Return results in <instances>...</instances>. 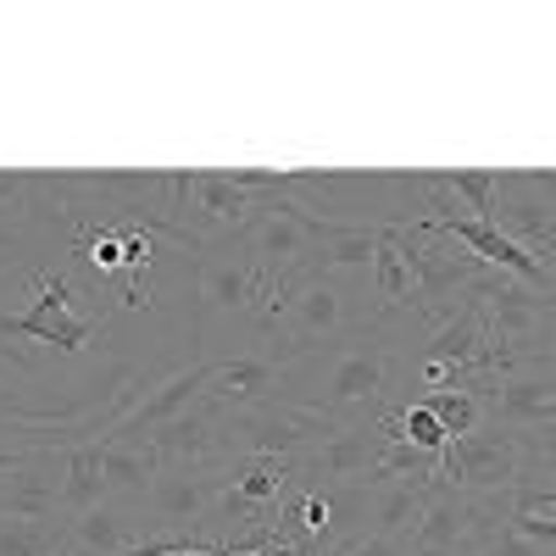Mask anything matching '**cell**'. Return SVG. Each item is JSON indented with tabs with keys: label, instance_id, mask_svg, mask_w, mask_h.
<instances>
[{
	"label": "cell",
	"instance_id": "cell-14",
	"mask_svg": "<svg viewBox=\"0 0 556 556\" xmlns=\"http://www.w3.org/2000/svg\"><path fill=\"white\" fill-rule=\"evenodd\" d=\"M206 379H212V362L195 356L190 367H178V374H167L162 384H151L146 395H134V406L117 417V429L106 440H128V445H146L162 424H173V417H184L201 395H206Z\"/></svg>",
	"mask_w": 556,
	"mask_h": 556
},
{
	"label": "cell",
	"instance_id": "cell-8",
	"mask_svg": "<svg viewBox=\"0 0 556 556\" xmlns=\"http://www.w3.org/2000/svg\"><path fill=\"white\" fill-rule=\"evenodd\" d=\"M73 301H78V278H73L67 267L45 273V278H39V301H34V312H23V317H0V340H39V345L67 351V356L84 351L89 340H96L101 323H96V317H84V312H73Z\"/></svg>",
	"mask_w": 556,
	"mask_h": 556
},
{
	"label": "cell",
	"instance_id": "cell-15",
	"mask_svg": "<svg viewBox=\"0 0 556 556\" xmlns=\"http://www.w3.org/2000/svg\"><path fill=\"white\" fill-rule=\"evenodd\" d=\"M146 540V523H139L134 506L123 501H96L89 513L62 518V556H128Z\"/></svg>",
	"mask_w": 556,
	"mask_h": 556
},
{
	"label": "cell",
	"instance_id": "cell-1",
	"mask_svg": "<svg viewBox=\"0 0 556 556\" xmlns=\"http://www.w3.org/2000/svg\"><path fill=\"white\" fill-rule=\"evenodd\" d=\"M424 340L412 312H390V317H374L367 329H356L351 340L340 345H323L301 362L285 367L278 379V401L290 406H306L329 424L351 429V424H379V417L395 406V390H401V345Z\"/></svg>",
	"mask_w": 556,
	"mask_h": 556
},
{
	"label": "cell",
	"instance_id": "cell-25",
	"mask_svg": "<svg viewBox=\"0 0 556 556\" xmlns=\"http://www.w3.org/2000/svg\"><path fill=\"white\" fill-rule=\"evenodd\" d=\"M445 190H451V201L468 212V217H479V223H490L495 217V190H501V173H445Z\"/></svg>",
	"mask_w": 556,
	"mask_h": 556
},
{
	"label": "cell",
	"instance_id": "cell-19",
	"mask_svg": "<svg viewBox=\"0 0 556 556\" xmlns=\"http://www.w3.org/2000/svg\"><path fill=\"white\" fill-rule=\"evenodd\" d=\"M367 290H374L379 317L417 306V267H412V256L401 251L395 228H379V251H374V267H367Z\"/></svg>",
	"mask_w": 556,
	"mask_h": 556
},
{
	"label": "cell",
	"instance_id": "cell-7",
	"mask_svg": "<svg viewBox=\"0 0 556 556\" xmlns=\"http://www.w3.org/2000/svg\"><path fill=\"white\" fill-rule=\"evenodd\" d=\"M523 479V440L501 424H484L468 440H451L434 462L440 490H468V495H501Z\"/></svg>",
	"mask_w": 556,
	"mask_h": 556
},
{
	"label": "cell",
	"instance_id": "cell-5",
	"mask_svg": "<svg viewBox=\"0 0 556 556\" xmlns=\"http://www.w3.org/2000/svg\"><path fill=\"white\" fill-rule=\"evenodd\" d=\"M228 490V462H162V473L146 501V534H195L217 513Z\"/></svg>",
	"mask_w": 556,
	"mask_h": 556
},
{
	"label": "cell",
	"instance_id": "cell-12",
	"mask_svg": "<svg viewBox=\"0 0 556 556\" xmlns=\"http://www.w3.org/2000/svg\"><path fill=\"white\" fill-rule=\"evenodd\" d=\"M490 424L513 434H540L556 429V367L551 362H518L501 374L490 390Z\"/></svg>",
	"mask_w": 556,
	"mask_h": 556
},
{
	"label": "cell",
	"instance_id": "cell-21",
	"mask_svg": "<svg viewBox=\"0 0 556 556\" xmlns=\"http://www.w3.org/2000/svg\"><path fill=\"white\" fill-rule=\"evenodd\" d=\"M106 501V440H84L62 451V518Z\"/></svg>",
	"mask_w": 556,
	"mask_h": 556
},
{
	"label": "cell",
	"instance_id": "cell-29",
	"mask_svg": "<svg viewBox=\"0 0 556 556\" xmlns=\"http://www.w3.org/2000/svg\"><path fill=\"white\" fill-rule=\"evenodd\" d=\"M540 362H551V367H556V323H551V340H545V351H540Z\"/></svg>",
	"mask_w": 556,
	"mask_h": 556
},
{
	"label": "cell",
	"instance_id": "cell-27",
	"mask_svg": "<svg viewBox=\"0 0 556 556\" xmlns=\"http://www.w3.org/2000/svg\"><path fill=\"white\" fill-rule=\"evenodd\" d=\"M479 556H556V551H545V545H534V540H523V534H513V529H501Z\"/></svg>",
	"mask_w": 556,
	"mask_h": 556
},
{
	"label": "cell",
	"instance_id": "cell-10",
	"mask_svg": "<svg viewBox=\"0 0 556 556\" xmlns=\"http://www.w3.org/2000/svg\"><path fill=\"white\" fill-rule=\"evenodd\" d=\"M0 518L62 523V456L56 445H28L0 473Z\"/></svg>",
	"mask_w": 556,
	"mask_h": 556
},
{
	"label": "cell",
	"instance_id": "cell-17",
	"mask_svg": "<svg viewBox=\"0 0 556 556\" xmlns=\"http://www.w3.org/2000/svg\"><path fill=\"white\" fill-rule=\"evenodd\" d=\"M278 379L285 367L273 356H256V351H240V356H217L212 362V379H206V395L228 412H251V406H267L278 401Z\"/></svg>",
	"mask_w": 556,
	"mask_h": 556
},
{
	"label": "cell",
	"instance_id": "cell-3",
	"mask_svg": "<svg viewBox=\"0 0 556 556\" xmlns=\"http://www.w3.org/2000/svg\"><path fill=\"white\" fill-rule=\"evenodd\" d=\"M273 295L278 278L256 267V256L235 240V245H212L195 256V345H206L212 323L245 329L251 351H262L267 340V317H273Z\"/></svg>",
	"mask_w": 556,
	"mask_h": 556
},
{
	"label": "cell",
	"instance_id": "cell-4",
	"mask_svg": "<svg viewBox=\"0 0 556 556\" xmlns=\"http://www.w3.org/2000/svg\"><path fill=\"white\" fill-rule=\"evenodd\" d=\"M262 201L267 195L251 184V173H190V195L178 206V245H190L195 256L212 245H235Z\"/></svg>",
	"mask_w": 556,
	"mask_h": 556
},
{
	"label": "cell",
	"instance_id": "cell-28",
	"mask_svg": "<svg viewBox=\"0 0 556 556\" xmlns=\"http://www.w3.org/2000/svg\"><path fill=\"white\" fill-rule=\"evenodd\" d=\"M540 295H551V301H556V251H551V256H540Z\"/></svg>",
	"mask_w": 556,
	"mask_h": 556
},
{
	"label": "cell",
	"instance_id": "cell-20",
	"mask_svg": "<svg viewBox=\"0 0 556 556\" xmlns=\"http://www.w3.org/2000/svg\"><path fill=\"white\" fill-rule=\"evenodd\" d=\"M162 473V456L151 445H128V440H106V495L146 513L151 501V484Z\"/></svg>",
	"mask_w": 556,
	"mask_h": 556
},
{
	"label": "cell",
	"instance_id": "cell-6",
	"mask_svg": "<svg viewBox=\"0 0 556 556\" xmlns=\"http://www.w3.org/2000/svg\"><path fill=\"white\" fill-rule=\"evenodd\" d=\"M340 424L317 417L306 406H290V401H267V406H251V412H228V429H223V445H228V462L235 456H290L301 462L317 440H329Z\"/></svg>",
	"mask_w": 556,
	"mask_h": 556
},
{
	"label": "cell",
	"instance_id": "cell-16",
	"mask_svg": "<svg viewBox=\"0 0 556 556\" xmlns=\"http://www.w3.org/2000/svg\"><path fill=\"white\" fill-rule=\"evenodd\" d=\"M223 429H228V406H217L212 395H201L184 417L162 424L146 445H151L162 462H228Z\"/></svg>",
	"mask_w": 556,
	"mask_h": 556
},
{
	"label": "cell",
	"instance_id": "cell-11",
	"mask_svg": "<svg viewBox=\"0 0 556 556\" xmlns=\"http://www.w3.org/2000/svg\"><path fill=\"white\" fill-rule=\"evenodd\" d=\"M384 451V429L379 424H351L334 429L329 440H317L295 468H301V490H345V484H367L374 462Z\"/></svg>",
	"mask_w": 556,
	"mask_h": 556
},
{
	"label": "cell",
	"instance_id": "cell-9",
	"mask_svg": "<svg viewBox=\"0 0 556 556\" xmlns=\"http://www.w3.org/2000/svg\"><path fill=\"white\" fill-rule=\"evenodd\" d=\"M323 217H312V212H301L295 201H285V195H267L262 201V212L251 217V228L240 235V245L256 256V267L262 273H273L278 285L317 251V240H323Z\"/></svg>",
	"mask_w": 556,
	"mask_h": 556
},
{
	"label": "cell",
	"instance_id": "cell-18",
	"mask_svg": "<svg viewBox=\"0 0 556 556\" xmlns=\"http://www.w3.org/2000/svg\"><path fill=\"white\" fill-rule=\"evenodd\" d=\"M434 479H406V484H367V534L374 540H401L417 529L424 518V501H429Z\"/></svg>",
	"mask_w": 556,
	"mask_h": 556
},
{
	"label": "cell",
	"instance_id": "cell-22",
	"mask_svg": "<svg viewBox=\"0 0 556 556\" xmlns=\"http://www.w3.org/2000/svg\"><path fill=\"white\" fill-rule=\"evenodd\" d=\"M506 529L556 551V490L551 484H513V518Z\"/></svg>",
	"mask_w": 556,
	"mask_h": 556
},
{
	"label": "cell",
	"instance_id": "cell-26",
	"mask_svg": "<svg viewBox=\"0 0 556 556\" xmlns=\"http://www.w3.org/2000/svg\"><path fill=\"white\" fill-rule=\"evenodd\" d=\"M523 440V479L518 484H551L556 490V429L518 434Z\"/></svg>",
	"mask_w": 556,
	"mask_h": 556
},
{
	"label": "cell",
	"instance_id": "cell-24",
	"mask_svg": "<svg viewBox=\"0 0 556 556\" xmlns=\"http://www.w3.org/2000/svg\"><path fill=\"white\" fill-rule=\"evenodd\" d=\"M0 556H62V523L0 518Z\"/></svg>",
	"mask_w": 556,
	"mask_h": 556
},
{
	"label": "cell",
	"instance_id": "cell-13",
	"mask_svg": "<svg viewBox=\"0 0 556 556\" xmlns=\"http://www.w3.org/2000/svg\"><path fill=\"white\" fill-rule=\"evenodd\" d=\"M495 228L513 245H523L534 262L556 251V201L534 184V173H501V190H495Z\"/></svg>",
	"mask_w": 556,
	"mask_h": 556
},
{
	"label": "cell",
	"instance_id": "cell-2",
	"mask_svg": "<svg viewBox=\"0 0 556 556\" xmlns=\"http://www.w3.org/2000/svg\"><path fill=\"white\" fill-rule=\"evenodd\" d=\"M379 317L367 273H290L273 295L267 340L256 356H273L278 367H290L323 345H340L356 329Z\"/></svg>",
	"mask_w": 556,
	"mask_h": 556
},
{
	"label": "cell",
	"instance_id": "cell-23",
	"mask_svg": "<svg viewBox=\"0 0 556 556\" xmlns=\"http://www.w3.org/2000/svg\"><path fill=\"white\" fill-rule=\"evenodd\" d=\"M412 401H424L451 440H468L490 424V395H479V390H434V395H412Z\"/></svg>",
	"mask_w": 556,
	"mask_h": 556
}]
</instances>
